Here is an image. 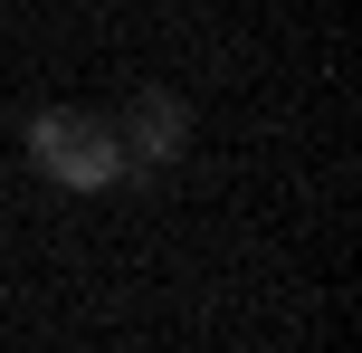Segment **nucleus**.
Instances as JSON below:
<instances>
[{
	"label": "nucleus",
	"mask_w": 362,
	"mask_h": 353,
	"mask_svg": "<svg viewBox=\"0 0 362 353\" xmlns=\"http://www.w3.org/2000/svg\"><path fill=\"white\" fill-rule=\"evenodd\" d=\"M29 163L48 172L57 191H115V182H124L115 115H86V105H48V115H29Z\"/></svg>",
	"instance_id": "nucleus-1"
},
{
	"label": "nucleus",
	"mask_w": 362,
	"mask_h": 353,
	"mask_svg": "<svg viewBox=\"0 0 362 353\" xmlns=\"http://www.w3.org/2000/svg\"><path fill=\"white\" fill-rule=\"evenodd\" d=\"M115 144H124V172H163L191 153V105L172 86H144L124 115H115Z\"/></svg>",
	"instance_id": "nucleus-2"
}]
</instances>
